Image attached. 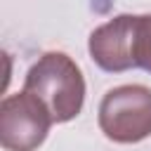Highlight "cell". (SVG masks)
<instances>
[{
	"label": "cell",
	"mask_w": 151,
	"mask_h": 151,
	"mask_svg": "<svg viewBox=\"0 0 151 151\" xmlns=\"http://www.w3.org/2000/svg\"><path fill=\"white\" fill-rule=\"evenodd\" d=\"M24 90L35 94L54 123L76 118L85 101V80L76 61L64 52L42 54L26 73Z\"/></svg>",
	"instance_id": "obj_1"
},
{
	"label": "cell",
	"mask_w": 151,
	"mask_h": 151,
	"mask_svg": "<svg viewBox=\"0 0 151 151\" xmlns=\"http://www.w3.org/2000/svg\"><path fill=\"white\" fill-rule=\"evenodd\" d=\"M99 127L118 144H134L151 134V90L144 85H120L104 94L99 104Z\"/></svg>",
	"instance_id": "obj_2"
},
{
	"label": "cell",
	"mask_w": 151,
	"mask_h": 151,
	"mask_svg": "<svg viewBox=\"0 0 151 151\" xmlns=\"http://www.w3.org/2000/svg\"><path fill=\"white\" fill-rule=\"evenodd\" d=\"M47 106L31 92L9 94L0 104V144L7 151H35L52 125Z\"/></svg>",
	"instance_id": "obj_3"
},
{
	"label": "cell",
	"mask_w": 151,
	"mask_h": 151,
	"mask_svg": "<svg viewBox=\"0 0 151 151\" xmlns=\"http://www.w3.org/2000/svg\"><path fill=\"white\" fill-rule=\"evenodd\" d=\"M134 21L137 17L132 14H120L106 24H101L99 28L92 31L90 35V57L92 61L109 71V73H120L127 68H137L134 66Z\"/></svg>",
	"instance_id": "obj_4"
},
{
	"label": "cell",
	"mask_w": 151,
	"mask_h": 151,
	"mask_svg": "<svg viewBox=\"0 0 151 151\" xmlns=\"http://www.w3.org/2000/svg\"><path fill=\"white\" fill-rule=\"evenodd\" d=\"M134 66L151 73V14H142L134 21Z\"/></svg>",
	"instance_id": "obj_5"
}]
</instances>
